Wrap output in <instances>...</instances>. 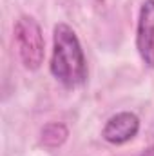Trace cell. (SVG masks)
<instances>
[{"label": "cell", "mask_w": 154, "mask_h": 156, "mask_svg": "<svg viewBox=\"0 0 154 156\" xmlns=\"http://www.w3.org/2000/svg\"><path fill=\"white\" fill-rule=\"evenodd\" d=\"M49 71L56 82L67 89L80 87L87 80V60L76 33L65 22H58L53 29V53Z\"/></svg>", "instance_id": "obj_1"}, {"label": "cell", "mask_w": 154, "mask_h": 156, "mask_svg": "<svg viewBox=\"0 0 154 156\" xmlns=\"http://www.w3.org/2000/svg\"><path fill=\"white\" fill-rule=\"evenodd\" d=\"M13 38L22 66L29 71L40 69L45 56V42L38 22L29 15L18 16L13 26Z\"/></svg>", "instance_id": "obj_2"}, {"label": "cell", "mask_w": 154, "mask_h": 156, "mask_svg": "<svg viewBox=\"0 0 154 156\" xmlns=\"http://www.w3.org/2000/svg\"><path fill=\"white\" fill-rule=\"evenodd\" d=\"M136 49L143 64L154 69V0H145L140 7L136 26Z\"/></svg>", "instance_id": "obj_3"}, {"label": "cell", "mask_w": 154, "mask_h": 156, "mask_svg": "<svg viewBox=\"0 0 154 156\" xmlns=\"http://www.w3.org/2000/svg\"><path fill=\"white\" fill-rule=\"evenodd\" d=\"M140 131V118L131 111H121L109 118L102 129V138L107 144L121 145L131 142Z\"/></svg>", "instance_id": "obj_4"}, {"label": "cell", "mask_w": 154, "mask_h": 156, "mask_svg": "<svg viewBox=\"0 0 154 156\" xmlns=\"http://www.w3.org/2000/svg\"><path fill=\"white\" fill-rule=\"evenodd\" d=\"M67 136H69V131H67V127L64 123L51 122V123H45L42 127L40 144L44 147H47V149H58L67 142Z\"/></svg>", "instance_id": "obj_5"}, {"label": "cell", "mask_w": 154, "mask_h": 156, "mask_svg": "<svg viewBox=\"0 0 154 156\" xmlns=\"http://www.w3.org/2000/svg\"><path fill=\"white\" fill-rule=\"evenodd\" d=\"M142 156H154V144L151 145V147H147L145 151H143V154Z\"/></svg>", "instance_id": "obj_6"}]
</instances>
